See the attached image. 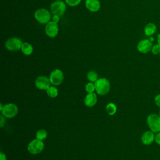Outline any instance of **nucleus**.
I'll use <instances>...</instances> for the list:
<instances>
[{"mask_svg": "<svg viewBox=\"0 0 160 160\" xmlns=\"http://www.w3.org/2000/svg\"><path fill=\"white\" fill-rule=\"evenodd\" d=\"M97 102V96L96 94L94 92L88 93L85 99H84V104L88 107H92Z\"/></svg>", "mask_w": 160, "mask_h": 160, "instance_id": "obj_14", "label": "nucleus"}, {"mask_svg": "<svg viewBox=\"0 0 160 160\" xmlns=\"http://www.w3.org/2000/svg\"><path fill=\"white\" fill-rule=\"evenodd\" d=\"M157 39H158V43L160 45V32H159V33L158 34V35Z\"/></svg>", "mask_w": 160, "mask_h": 160, "instance_id": "obj_29", "label": "nucleus"}, {"mask_svg": "<svg viewBox=\"0 0 160 160\" xmlns=\"http://www.w3.org/2000/svg\"><path fill=\"white\" fill-rule=\"evenodd\" d=\"M159 56H160V54H159Z\"/></svg>", "mask_w": 160, "mask_h": 160, "instance_id": "obj_32", "label": "nucleus"}, {"mask_svg": "<svg viewBox=\"0 0 160 160\" xmlns=\"http://www.w3.org/2000/svg\"><path fill=\"white\" fill-rule=\"evenodd\" d=\"M147 124L151 131L160 132V116L157 114H150L147 118Z\"/></svg>", "mask_w": 160, "mask_h": 160, "instance_id": "obj_3", "label": "nucleus"}, {"mask_svg": "<svg viewBox=\"0 0 160 160\" xmlns=\"http://www.w3.org/2000/svg\"><path fill=\"white\" fill-rule=\"evenodd\" d=\"M51 81L49 78L44 76H41L36 78L35 81V85L36 88L41 90H47L51 86Z\"/></svg>", "mask_w": 160, "mask_h": 160, "instance_id": "obj_11", "label": "nucleus"}, {"mask_svg": "<svg viewBox=\"0 0 160 160\" xmlns=\"http://www.w3.org/2000/svg\"><path fill=\"white\" fill-rule=\"evenodd\" d=\"M22 42L18 37H11L8 38L5 42L6 48L10 51H17L21 49Z\"/></svg>", "mask_w": 160, "mask_h": 160, "instance_id": "obj_4", "label": "nucleus"}, {"mask_svg": "<svg viewBox=\"0 0 160 160\" xmlns=\"http://www.w3.org/2000/svg\"><path fill=\"white\" fill-rule=\"evenodd\" d=\"M21 50L24 55L29 56L33 52V47L30 43L28 42H25L22 43Z\"/></svg>", "mask_w": 160, "mask_h": 160, "instance_id": "obj_16", "label": "nucleus"}, {"mask_svg": "<svg viewBox=\"0 0 160 160\" xmlns=\"http://www.w3.org/2000/svg\"><path fill=\"white\" fill-rule=\"evenodd\" d=\"M0 119H1V121H0V126H1V128H2L3 126L5 124V119H4V118L2 115L0 116Z\"/></svg>", "mask_w": 160, "mask_h": 160, "instance_id": "obj_27", "label": "nucleus"}, {"mask_svg": "<svg viewBox=\"0 0 160 160\" xmlns=\"http://www.w3.org/2000/svg\"><path fill=\"white\" fill-rule=\"evenodd\" d=\"M0 160H6V156L2 152H0Z\"/></svg>", "mask_w": 160, "mask_h": 160, "instance_id": "obj_28", "label": "nucleus"}, {"mask_svg": "<svg viewBox=\"0 0 160 160\" xmlns=\"http://www.w3.org/2000/svg\"><path fill=\"white\" fill-rule=\"evenodd\" d=\"M152 47V42L148 39H141L137 44V49L142 54H146L151 51Z\"/></svg>", "mask_w": 160, "mask_h": 160, "instance_id": "obj_10", "label": "nucleus"}, {"mask_svg": "<svg viewBox=\"0 0 160 160\" xmlns=\"http://www.w3.org/2000/svg\"><path fill=\"white\" fill-rule=\"evenodd\" d=\"M49 79L51 84L54 86H58L63 81L64 74L61 70L56 69L50 73Z\"/></svg>", "mask_w": 160, "mask_h": 160, "instance_id": "obj_8", "label": "nucleus"}, {"mask_svg": "<svg viewBox=\"0 0 160 160\" xmlns=\"http://www.w3.org/2000/svg\"><path fill=\"white\" fill-rule=\"evenodd\" d=\"M94 86L96 92L101 96L108 94L110 90V82L106 78L98 79L94 82Z\"/></svg>", "mask_w": 160, "mask_h": 160, "instance_id": "obj_1", "label": "nucleus"}, {"mask_svg": "<svg viewBox=\"0 0 160 160\" xmlns=\"http://www.w3.org/2000/svg\"><path fill=\"white\" fill-rule=\"evenodd\" d=\"M154 141L158 144L160 145V132H158L155 134V140Z\"/></svg>", "mask_w": 160, "mask_h": 160, "instance_id": "obj_26", "label": "nucleus"}, {"mask_svg": "<svg viewBox=\"0 0 160 160\" xmlns=\"http://www.w3.org/2000/svg\"><path fill=\"white\" fill-rule=\"evenodd\" d=\"M152 131H147L141 136V142L144 145H150L155 140V135Z\"/></svg>", "mask_w": 160, "mask_h": 160, "instance_id": "obj_13", "label": "nucleus"}, {"mask_svg": "<svg viewBox=\"0 0 160 160\" xmlns=\"http://www.w3.org/2000/svg\"><path fill=\"white\" fill-rule=\"evenodd\" d=\"M1 111L2 115L4 118H12L18 114V108L16 104L13 103H9L4 105Z\"/></svg>", "mask_w": 160, "mask_h": 160, "instance_id": "obj_7", "label": "nucleus"}, {"mask_svg": "<svg viewBox=\"0 0 160 160\" xmlns=\"http://www.w3.org/2000/svg\"><path fill=\"white\" fill-rule=\"evenodd\" d=\"M88 79L91 82H96L98 79V74L94 71H90L87 74Z\"/></svg>", "mask_w": 160, "mask_h": 160, "instance_id": "obj_19", "label": "nucleus"}, {"mask_svg": "<svg viewBox=\"0 0 160 160\" xmlns=\"http://www.w3.org/2000/svg\"><path fill=\"white\" fill-rule=\"evenodd\" d=\"M85 90L88 93L94 92V91H95L94 84H92V82H88L85 86Z\"/></svg>", "mask_w": 160, "mask_h": 160, "instance_id": "obj_21", "label": "nucleus"}, {"mask_svg": "<svg viewBox=\"0 0 160 160\" xmlns=\"http://www.w3.org/2000/svg\"><path fill=\"white\" fill-rule=\"evenodd\" d=\"M159 116H160V110H159Z\"/></svg>", "mask_w": 160, "mask_h": 160, "instance_id": "obj_31", "label": "nucleus"}, {"mask_svg": "<svg viewBox=\"0 0 160 160\" xmlns=\"http://www.w3.org/2000/svg\"><path fill=\"white\" fill-rule=\"evenodd\" d=\"M82 0H65V2L69 6L74 7L78 6Z\"/></svg>", "mask_w": 160, "mask_h": 160, "instance_id": "obj_23", "label": "nucleus"}, {"mask_svg": "<svg viewBox=\"0 0 160 160\" xmlns=\"http://www.w3.org/2000/svg\"><path fill=\"white\" fill-rule=\"evenodd\" d=\"M51 20L56 23H58L60 20V16L58 15H53L51 18Z\"/></svg>", "mask_w": 160, "mask_h": 160, "instance_id": "obj_25", "label": "nucleus"}, {"mask_svg": "<svg viewBox=\"0 0 160 160\" xmlns=\"http://www.w3.org/2000/svg\"><path fill=\"white\" fill-rule=\"evenodd\" d=\"M106 110L109 115L112 116L116 113V112L117 111V107L115 104L110 102L107 104V106L106 107Z\"/></svg>", "mask_w": 160, "mask_h": 160, "instance_id": "obj_17", "label": "nucleus"}, {"mask_svg": "<svg viewBox=\"0 0 160 160\" xmlns=\"http://www.w3.org/2000/svg\"><path fill=\"white\" fill-rule=\"evenodd\" d=\"M59 32V26L58 23L50 21L49 22L46 24L45 26V33L46 34L51 38H55Z\"/></svg>", "mask_w": 160, "mask_h": 160, "instance_id": "obj_9", "label": "nucleus"}, {"mask_svg": "<svg viewBox=\"0 0 160 160\" xmlns=\"http://www.w3.org/2000/svg\"><path fill=\"white\" fill-rule=\"evenodd\" d=\"M66 9V3L61 0L54 1L50 6V11L52 15H58L61 16L65 12Z\"/></svg>", "mask_w": 160, "mask_h": 160, "instance_id": "obj_5", "label": "nucleus"}, {"mask_svg": "<svg viewBox=\"0 0 160 160\" xmlns=\"http://www.w3.org/2000/svg\"><path fill=\"white\" fill-rule=\"evenodd\" d=\"M44 147V144L42 140L36 139L29 143L28 146V151L32 154H38L42 152Z\"/></svg>", "mask_w": 160, "mask_h": 160, "instance_id": "obj_6", "label": "nucleus"}, {"mask_svg": "<svg viewBox=\"0 0 160 160\" xmlns=\"http://www.w3.org/2000/svg\"><path fill=\"white\" fill-rule=\"evenodd\" d=\"M151 51L154 55L159 54H160V45L158 43L152 45Z\"/></svg>", "mask_w": 160, "mask_h": 160, "instance_id": "obj_22", "label": "nucleus"}, {"mask_svg": "<svg viewBox=\"0 0 160 160\" xmlns=\"http://www.w3.org/2000/svg\"><path fill=\"white\" fill-rule=\"evenodd\" d=\"M47 132L44 129H40L38 131L36 134V139H38L39 140H43L47 138Z\"/></svg>", "mask_w": 160, "mask_h": 160, "instance_id": "obj_20", "label": "nucleus"}, {"mask_svg": "<svg viewBox=\"0 0 160 160\" xmlns=\"http://www.w3.org/2000/svg\"><path fill=\"white\" fill-rule=\"evenodd\" d=\"M154 102L157 106L160 108V94H159L155 96Z\"/></svg>", "mask_w": 160, "mask_h": 160, "instance_id": "obj_24", "label": "nucleus"}, {"mask_svg": "<svg viewBox=\"0 0 160 160\" xmlns=\"http://www.w3.org/2000/svg\"><path fill=\"white\" fill-rule=\"evenodd\" d=\"M46 92L48 95L52 98H56L58 95V90L54 86H50L47 90Z\"/></svg>", "mask_w": 160, "mask_h": 160, "instance_id": "obj_18", "label": "nucleus"}, {"mask_svg": "<svg viewBox=\"0 0 160 160\" xmlns=\"http://www.w3.org/2000/svg\"><path fill=\"white\" fill-rule=\"evenodd\" d=\"M34 16L38 22L42 24L49 22L52 18L50 11L45 8H39L36 10Z\"/></svg>", "mask_w": 160, "mask_h": 160, "instance_id": "obj_2", "label": "nucleus"}, {"mask_svg": "<svg viewBox=\"0 0 160 160\" xmlns=\"http://www.w3.org/2000/svg\"><path fill=\"white\" fill-rule=\"evenodd\" d=\"M157 31V26L154 23L149 22L148 23L144 29V34L148 36H151L156 33Z\"/></svg>", "mask_w": 160, "mask_h": 160, "instance_id": "obj_15", "label": "nucleus"}, {"mask_svg": "<svg viewBox=\"0 0 160 160\" xmlns=\"http://www.w3.org/2000/svg\"><path fill=\"white\" fill-rule=\"evenodd\" d=\"M2 108H3V106H2V103H1L0 104V111H1L2 109Z\"/></svg>", "mask_w": 160, "mask_h": 160, "instance_id": "obj_30", "label": "nucleus"}, {"mask_svg": "<svg viewBox=\"0 0 160 160\" xmlns=\"http://www.w3.org/2000/svg\"><path fill=\"white\" fill-rule=\"evenodd\" d=\"M86 8L91 12H98L101 8V3L99 0H86Z\"/></svg>", "mask_w": 160, "mask_h": 160, "instance_id": "obj_12", "label": "nucleus"}]
</instances>
